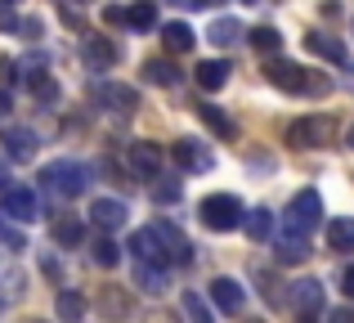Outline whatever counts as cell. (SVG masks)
<instances>
[{
  "label": "cell",
  "mask_w": 354,
  "mask_h": 323,
  "mask_svg": "<svg viewBox=\"0 0 354 323\" xmlns=\"http://www.w3.org/2000/svg\"><path fill=\"white\" fill-rule=\"evenodd\" d=\"M130 166H135V175L157 180V171H162V149H157V144H130Z\"/></svg>",
  "instance_id": "ac0fdd59"
},
{
  "label": "cell",
  "mask_w": 354,
  "mask_h": 323,
  "mask_svg": "<svg viewBox=\"0 0 354 323\" xmlns=\"http://www.w3.org/2000/svg\"><path fill=\"white\" fill-rule=\"evenodd\" d=\"M184 310H189V315H193V319H202V323H207V319H211V310H207V306H202V301H198V297H193V292H184Z\"/></svg>",
  "instance_id": "d590c367"
},
{
  "label": "cell",
  "mask_w": 354,
  "mask_h": 323,
  "mask_svg": "<svg viewBox=\"0 0 354 323\" xmlns=\"http://www.w3.org/2000/svg\"><path fill=\"white\" fill-rule=\"evenodd\" d=\"M211 301H216L220 315H238V310L247 306V292H242L238 279H216L211 283Z\"/></svg>",
  "instance_id": "4fadbf2b"
},
{
  "label": "cell",
  "mask_w": 354,
  "mask_h": 323,
  "mask_svg": "<svg viewBox=\"0 0 354 323\" xmlns=\"http://www.w3.org/2000/svg\"><path fill=\"white\" fill-rule=\"evenodd\" d=\"M265 77H269V86L287 90V95H323V90H328L323 77H310L301 63H287V59H269Z\"/></svg>",
  "instance_id": "7a4b0ae2"
},
{
  "label": "cell",
  "mask_w": 354,
  "mask_h": 323,
  "mask_svg": "<svg viewBox=\"0 0 354 323\" xmlns=\"http://www.w3.org/2000/svg\"><path fill=\"white\" fill-rule=\"evenodd\" d=\"M193 77H198V86H202V90H225V81H229V63H225V59H202Z\"/></svg>",
  "instance_id": "ffe728a7"
},
{
  "label": "cell",
  "mask_w": 354,
  "mask_h": 323,
  "mask_svg": "<svg viewBox=\"0 0 354 323\" xmlns=\"http://www.w3.org/2000/svg\"><path fill=\"white\" fill-rule=\"evenodd\" d=\"M274 238V252H278V261L283 265H296V261H305L310 256V234H296V229H278V234H269Z\"/></svg>",
  "instance_id": "8fae6325"
},
{
  "label": "cell",
  "mask_w": 354,
  "mask_h": 323,
  "mask_svg": "<svg viewBox=\"0 0 354 323\" xmlns=\"http://www.w3.org/2000/svg\"><path fill=\"white\" fill-rule=\"evenodd\" d=\"M130 252H135V261H162L166 265V247H162V238H157L153 225L130 234Z\"/></svg>",
  "instance_id": "9a60e30c"
},
{
  "label": "cell",
  "mask_w": 354,
  "mask_h": 323,
  "mask_svg": "<svg viewBox=\"0 0 354 323\" xmlns=\"http://www.w3.org/2000/svg\"><path fill=\"white\" fill-rule=\"evenodd\" d=\"M0 211L14 220H41V198L32 189H23V184H5L0 189Z\"/></svg>",
  "instance_id": "8992f818"
},
{
  "label": "cell",
  "mask_w": 354,
  "mask_h": 323,
  "mask_svg": "<svg viewBox=\"0 0 354 323\" xmlns=\"http://www.w3.org/2000/svg\"><path fill=\"white\" fill-rule=\"evenodd\" d=\"M90 220H95L104 234H113V229H121V225L130 220V207H126L121 198H99L95 207H90Z\"/></svg>",
  "instance_id": "7c38bea8"
},
{
  "label": "cell",
  "mask_w": 354,
  "mask_h": 323,
  "mask_svg": "<svg viewBox=\"0 0 354 323\" xmlns=\"http://www.w3.org/2000/svg\"><path fill=\"white\" fill-rule=\"evenodd\" d=\"M292 306H296V315H323V283L319 279L292 283Z\"/></svg>",
  "instance_id": "5bb4252c"
},
{
  "label": "cell",
  "mask_w": 354,
  "mask_h": 323,
  "mask_svg": "<svg viewBox=\"0 0 354 323\" xmlns=\"http://www.w3.org/2000/svg\"><path fill=\"white\" fill-rule=\"evenodd\" d=\"M81 54H86L90 68H113V63L121 59V50L108 41V36H86V41H81Z\"/></svg>",
  "instance_id": "2e32d148"
},
{
  "label": "cell",
  "mask_w": 354,
  "mask_h": 323,
  "mask_svg": "<svg viewBox=\"0 0 354 323\" xmlns=\"http://www.w3.org/2000/svg\"><path fill=\"white\" fill-rule=\"evenodd\" d=\"M86 315V301L77 292H59V319H81Z\"/></svg>",
  "instance_id": "1f68e13d"
},
{
  "label": "cell",
  "mask_w": 354,
  "mask_h": 323,
  "mask_svg": "<svg viewBox=\"0 0 354 323\" xmlns=\"http://www.w3.org/2000/svg\"><path fill=\"white\" fill-rule=\"evenodd\" d=\"M14 77H18V59H5V54H0V86L14 81Z\"/></svg>",
  "instance_id": "8d00e7d4"
},
{
  "label": "cell",
  "mask_w": 354,
  "mask_h": 323,
  "mask_svg": "<svg viewBox=\"0 0 354 323\" xmlns=\"http://www.w3.org/2000/svg\"><path fill=\"white\" fill-rule=\"evenodd\" d=\"M0 247H9V252H23L27 247V238H23V229H14L5 220V211H0Z\"/></svg>",
  "instance_id": "4dcf8cb0"
},
{
  "label": "cell",
  "mask_w": 354,
  "mask_h": 323,
  "mask_svg": "<svg viewBox=\"0 0 354 323\" xmlns=\"http://www.w3.org/2000/svg\"><path fill=\"white\" fill-rule=\"evenodd\" d=\"M242 229H247L251 243H265V238L274 234V211H265V207L247 211V216H242Z\"/></svg>",
  "instance_id": "7402d4cb"
},
{
  "label": "cell",
  "mask_w": 354,
  "mask_h": 323,
  "mask_svg": "<svg viewBox=\"0 0 354 323\" xmlns=\"http://www.w3.org/2000/svg\"><path fill=\"white\" fill-rule=\"evenodd\" d=\"M171 158L180 162V171H193V175H202V171L216 166V158H211V149L202 140H175L171 144Z\"/></svg>",
  "instance_id": "ba28073f"
},
{
  "label": "cell",
  "mask_w": 354,
  "mask_h": 323,
  "mask_svg": "<svg viewBox=\"0 0 354 323\" xmlns=\"http://www.w3.org/2000/svg\"><path fill=\"white\" fill-rule=\"evenodd\" d=\"M328 247L332 252H354V220L350 216H337L328 225Z\"/></svg>",
  "instance_id": "cb8c5ba5"
},
{
  "label": "cell",
  "mask_w": 354,
  "mask_h": 323,
  "mask_svg": "<svg viewBox=\"0 0 354 323\" xmlns=\"http://www.w3.org/2000/svg\"><path fill=\"white\" fill-rule=\"evenodd\" d=\"M332 140H337V122H332L328 113L301 117V122L287 126V144H292V149H328Z\"/></svg>",
  "instance_id": "277c9868"
},
{
  "label": "cell",
  "mask_w": 354,
  "mask_h": 323,
  "mask_svg": "<svg viewBox=\"0 0 354 323\" xmlns=\"http://www.w3.org/2000/svg\"><path fill=\"white\" fill-rule=\"evenodd\" d=\"M319 220H323V198L314 189H301L292 198V207H287L283 225L296 229V234H314V229H319Z\"/></svg>",
  "instance_id": "5b68a950"
},
{
  "label": "cell",
  "mask_w": 354,
  "mask_h": 323,
  "mask_svg": "<svg viewBox=\"0 0 354 323\" xmlns=\"http://www.w3.org/2000/svg\"><path fill=\"white\" fill-rule=\"evenodd\" d=\"M251 45H256L260 54H278L283 36H278V27H256V32H251Z\"/></svg>",
  "instance_id": "f1b7e54d"
},
{
  "label": "cell",
  "mask_w": 354,
  "mask_h": 323,
  "mask_svg": "<svg viewBox=\"0 0 354 323\" xmlns=\"http://www.w3.org/2000/svg\"><path fill=\"white\" fill-rule=\"evenodd\" d=\"M162 41H166V50H171V54H189L193 41H198V32H193L189 23H166L162 27Z\"/></svg>",
  "instance_id": "44dd1931"
},
{
  "label": "cell",
  "mask_w": 354,
  "mask_h": 323,
  "mask_svg": "<svg viewBox=\"0 0 354 323\" xmlns=\"http://www.w3.org/2000/svg\"><path fill=\"white\" fill-rule=\"evenodd\" d=\"M50 234H54V243H59V247H81V243H86V225H81L77 216L54 220V225H50Z\"/></svg>",
  "instance_id": "603a6c76"
},
{
  "label": "cell",
  "mask_w": 354,
  "mask_h": 323,
  "mask_svg": "<svg viewBox=\"0 0 354 323\" xmlns=\"http://www.w3.org/2000/svg\"><path fill=\"white\" fill-rule=\"evenodd\" d=\"M0 32H18V14H14V0H0Z\"/></svg>",
  "instance_id": "e575fe53"
},
{
  "label": "cell",
  "mask_w": 354,
  "mask_h": 323,
  "mask_svg": "<svg viewBox=\"0 0 354 323\" xmlns=\"http://www.w3.org/2000/svg\"><path fill=\"white\" fill-rule=\"evenodd\" d=\"M198 117H202V122H207V126H211V131H216V135H220V140H234V122H229V117H225V113H220V108H211V104H202V108H198Z\"/></svg>",
  "instance_id": "484cf974"
},
{
  "label": "cell",
  "mask_w": 354,
  "mask_h": 323,
  "mask_svg": "<svg viewBox=\"0 0 354 323\" xmlns=\"http://www.w3.org/2000/svg\"><path fill=\"white\" fill-rule=\"evenodd\" d=\"M41 189L54 193V198H81L90 189V166L77 158H59L41 166Z\"/></svg>",
  "instance_id": "6da1fadb"
},
{
  "label": "cell",
  "mask_w": 354,
  "mask_h": 323,
  "mask_svg": "<svg viewBox=\"0 0 354 323\" xmlns=\"http://www.w3.org/2000/svg\"><path fill=\"white\" fill-rule=\"evenodd\" d=\"M166 5H180V9H202V5H211V0H166Z\"/></svg>",
  "instance_id": "f35d334b"
},
{
  "label": "cell",
  "mask_w": 354,
  "mask_h": 323,
  "mask_svg": "<svg viewBox=\"0 0 354 323\" xmlns=\"http://www.w3.org/2000/svg\"><path fill=\"white\" fill-rule=\"evenodd\" d=\"M0 153H5L9 162H32L36 158V131H27V126H5V131H0Z\"/></svg>",
  "instance_id": "9c48e42d"
},
{
  "label": "cell",
  "mask_w": 354,
  "mask_h": 323,
  "mask_svg": "<svg viewBox=\"0 0 354 323\" xmlns=\"http://www.w3.org/2000/svg\"><path fill=\"white\" fill-rule=\"evenodd\" d=\"M90 261H95L99 270H113V265L121 261V247L113 243V238H99V243L90 247Z\"/></svg>",
  "instance_id": "4316f807"
},
{
  "label": "cell",
  "mask_w": 354,
  "mask_h": 323,
  "mask_svg": "<svg viewBox=\"0 0 354 323\" xmlns=\"http://www.w3.org/2000/svg\"><path fill=\"white\" fill-rule=\"evenodd\" d=\"M95 104L108 108V113L130 117V113L139 108V95H135L130 86H121V81H99V86H95Z\"/></svg>",
  "instance_id": "52a82bcc"
},
{
  "label": "cell",
  "mask_w": 354,
  "mask_h": 323,
  "mask_svg": "<svg viewBox=\"0 0 354 323\" xmlns=\"http://www.w3.org/2000/svg\"><path fill=\"white\" fill-rule=\"evenodd\" d=\"M346 144H350V149H354V126H350V135H346Z\"/></svg>",
  "instance_id": "60d3db41"
},
{
  "label": "cell",
  "mask_w": 354,
  "mask_h": 323,
  "mask_svg": "<svg viewBox=\"0 0 354 323\" xmlns=\"http://www.w3.org/2000/svg\"><path fill=\"white\" fill-rule=\"evenodd\" d=\"M350 90H354V68H350Z\"/></svg>",
  "instance_id": "b9f144b4"
},
{
  "label": "cell",
  "mask_w": 354,
  "mask_h": 323,
  "mask_svg": "<svg viewBox=\"0 0 354 323\" xmlns=\"http://www.w3.org/2000/svg\"><path fill=\"white\" fill-rule=\"evenodd\" d=\"M77 5H86V0H77Z\"/></svg>",
  "instance_id": "ee69618b"
},
{
  "label": "cell",
  "mask_w": 354,
  "mask_h": 323,
  "mask_svg": "<svg viewBox=\"0 0 354 323\" xmlns=\"http://www.w3.org/2000/svg\"><path fill=\"white\" fill-rule=\"evenodd\" d=\"M32 95L41 99V104H54V99H59V86H54V77H32Z\"/></svg>",
  "instance_id": "d6a6232c"
},
{
  "label": "cell",
  "mask_w": 354,
  "mask_h": 323,
  "mask_svg": "<svg viewBox=\"0 0 354 323\" xmlns=\"http://www.w3.org/2000/svg\"><path fill=\"white\" fill-rule=\"evenodd\" d=\"M144 81H148V86H175L180 72H175L171 59H144Z\"/></svg>",
  "instance_id": "d4e9b609"
},
{
  "label": "cell",
  "mask_w": 354,
  "mask_h": 323,
  "mask_svg": "<svg viewBox=\"0 0 354 323\" xmlns=\"http://www.w3.org/2000/svg\"><path fill=\"white\" fill-rule=\"evenodd\" d=\"M135 288L139 292H166V265L162 261H135Z\"/></svg>",
  "instance_id": "e0dca14e"
},
{
  "label": "cell",
  "mask_w": 354,
  "mask_h": 323,
  "mask_svg": "<svg viewBox=\"0 0 354 323\" xmlns=\"http://www.w3.org/2000/svg\"><path fill=\"white\" fill-rule=\"evenodd\" d=\"M153 229H157V238H162V247H166V261H175V265L193 261V243L171 225V220H153Z\"/></svg>",
  "instance_id": "30bf717a"
},
{
  "label": "cell",
  "mask_w": 354,
  "mask_h": 323,
  "mask_svg": "<svg viewBox=\"0 0 354 323\" xmlns=\"http://www.w3.org/2000/svg\"><path fill=\"white\" fill-rule=\"evenodd\" d=\"M305 50L319 54V59H328V63H346V45H341L337 36H328V32H310L305 36Z\"/></svg>",
  "instance_id": "d6986e66"
},
{
  "label": "cell",
  "mask_w": 354,
  "mask_h": 323,
  "mask_svg": "<svg viewBox=\"0 0 354 323\" xmlns=\"http://www.w3.org/2000/svg\"><path fill=\"white\" fill-rule=\"evenodd\" d=\"M242 5H260V0H242Z\"/></svg>",
  "instance_id": "7bdbcfd3"
},
{
  "label": "cell",
  "mask_w": 354,
  "mask_h": 323,
  "mask_svg": "<svg viewBox=\"0 0 354 323\" xmlns=\"http://www.w3.org/2000/svg\"><path fill=\"white\" fill-rule=\"evenodd\" d=\"M126 23H130V27H139V32H148V27H157V9L144 0V5L126 9Z\"/></svg>",
  "instance_id": "f546056e"
},
{
  "label": "cell",
  "mask_w": 354,
  "mask_h": 323,
  "mask_svg": "<svg viewBox=\"0 0 354 323\" xmlns=\"http://www.w3.org/2000/svg\"><path fill=\"white\" fill-rule=\"evenodd\" d=\"M175 198H180V184H175V180L153 184V202H175Z\"/></svg>",
  "instance_id": "836d02e7"
},
{
  "label": "cell",
  "mask_w": 354,
  "mask_h": 323,
  "mask_svg": "<svg viewBox=\"0 0 354 323\" xmlns=\"http://www.w3.org/2000/svg\"><path fill=\"white\" fill-rule=\"evenodd\" d=\"M207 36H211V41H216V45H234L238 36H242V23H238V18H216Z\"/></svg>",
  "instance_id": "83f0119b"
},
{
  "label": "cell",
  "mask_w": 354,
  "mask_h": 323,
  "mask_svg": "<svg viewBox=\"0 0 354 323\" xmlns=\"http://www.w3.org/2000/svg\"><path fill=\"white\" fill-rule=\"evenodd\" d=\"M198 216H202V225H207V229L229 234V229L242 225V216H247V211H242V202L234 198V193H211V198H202Z\"/></svg>",
  "instance_id": "3957f363"
},
{
  "label": "cell",
  "mask_w": 354,
  "mask_h": 323,
  "mask_svg": "<svg viewBox=\"0 0 354 323\" xmlns=\"http://www.w3.org/2000/svg\"><path fill=\"white\" fill-rule=\"evenodd\" d=\"M341 292H346V297H354V265H346V270H341Z\"/></svg>",
  "instance_id": "74e56055"
},
{
  "label": "cell",
  "mask_w": 354,
  "mask_h": 323,
  "mask_svg": "<svg viewBox=\"0 0 354 323\" xmlns=\"http://www.w3.org/2000/svg\"><path fill=\"white\" fill-rule=\"evenodd\" d=\"M9 108H14V104H9V90L0 86V122H5V117H9Z\"/></svg>",
  "instance_id": "ab89813d"
}]
</instances>
